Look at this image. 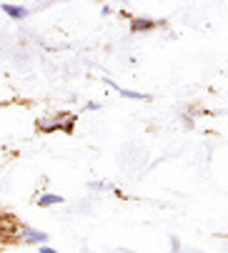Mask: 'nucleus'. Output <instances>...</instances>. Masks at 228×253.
Masks as SVG:
<instances>
[{
    "label": "nucleus",
    "instance_id": "1",
    "mask_svg": "<svg viewBox=\"0 0 228 253\" xmlns=\"http://www.w3.org/2000/svg\"><path fill=\"white\" fill-rule=\"evenodd\" d=\"M18 238L23 241V243H38V246H46V241H48V233L46 231H35V228H30V226H18Z\"/></svg>",
    "mask_w": 228,
    "mask_h": 253
},
{
    "label": "nucleus",
    "instance_id": "9",
    "mask_svg": "<svg viewBox=\"0 0 228 253\" xmlns=\"http://www.w3.org/2000/svg\"><path fill=\"white\" fill-rule=\"evenodd\" d=\"M86 111H91V113H93V111H100V103H88Z\"/></svg>",
    "mask_w": 228,
    "mask_h": 253
},
{
    "label": "nucleus",
    "instance_id": "8",
    "mask_svg": "<svg viewBox=\"0 0 228 253\" xmlns=\"http://www.w3.org/2000/svg\"><path fill=\"white\" fill-rule=\"evenodd\" d=\"M171 253H181V241H178L176 236L171 238Z\"/></svg>",
    "mask_w": 228,
    "mask_h": 253
},
{
    "label": "nucleus",
    "instance_id": "2",
    "mask_svg": "<svg viewBox=\"0 0 228 253\" xmlns=\"http://www.w3.org/2000/svg\"><path fill=\"white\" fill-rule=\"evenodd\" d=\"M161 25H163V20H153V18H133L131 20V30L133 33H148V30H156Z\"/></svg>",
    "mask_w": 228,
    "mask_h": 253
},
{
    "label": "nucleus",
    "instance_id": "6",
    "mask_svg": "<svg viewBox=\"0 0 228 253\" xmlns=\"http://www.w3.org/2000/svg\"><path fill=\"white\" fill-rule=\"evenodd\" d=\"M65 198L63 196H58V193H41V196H38V206H41V208H50V206H60Z\"/></svg>",
    "mask_w": 228,
    "mask_h": 253
},
{
    "label": "nucleus",
    "instance_id": "5",
    "mask_svg": "<svg viewBox=\"0 0 228 253\" xmlns=\"http://www.w3.org/2000/svg\"><path fill=\"white\" fill-rule=\"evenodd\" d=\"M60 123H63V113L55 116V118H43V121H38V123H35V130H41V133H53V130H60Z\"/></svg>",
    "mask_w": 228,
    "mask_h": 253
},
{
    "label": "nucleus",
    "instance_id": "10",
    "mask_svg": "<svg viewBox=\"0 0 228 253\" xmlns=\"http://www.w3.org/2000/svg\"><path fill=\"white\" fill-rule=\"evenodd\" d=\"M41 253H58V251L50 248V246H41Z\"/></svg>",
    "mask_w": 228,
    "mask_h": 253
},
{
    "label": "nucleus",
    "instance_id": "4",
    "mask_svg": "<svg viewBox=\"0 0 228 253\" xmlns=\"http://www.w3.org/2000/svg\"><path fill=\"white\" fill-rule=\"evenodd\" d=\"M0 10H3L10 20H23V18L30 15V10L25 5H10V3H3V5H0Z\"/></svg>",
    "mask_w": 228,
    "mask_h": 253
},
{
    "label": "nucleus",
    "instance_id": "3",
    "mask_svg": "<svg viewBox=\"0 0 228 253\" xmlns=\"http://www.w3.org/2000/svg\"><path fill=\"white\" fill-rule=\"evenodd\" d=\"M103 83L105 85H110L113 90H118L123 98H131V100H150V95H145V93H138V90H128V88H121L116 81H110V78H103Z\"/></svg>",
    "mask_w": 228,
    "mask_h": 253
},
{
    "label": "nucleus",
    "instance_id": "7",
    "mask_svg": "<svg viewBox=\"0 0 228 253\" xmlns=\"http://www.w3.org/2000/svg\"><path fill=\"white\" fill-rule=\"evenodd\" d=\"M88 188H91V191H116L113 186L103 183V180H93V183H88Z\"/></svg>",
    "mask_w": 228,
    "mask_h": 253
}]
</instances>
